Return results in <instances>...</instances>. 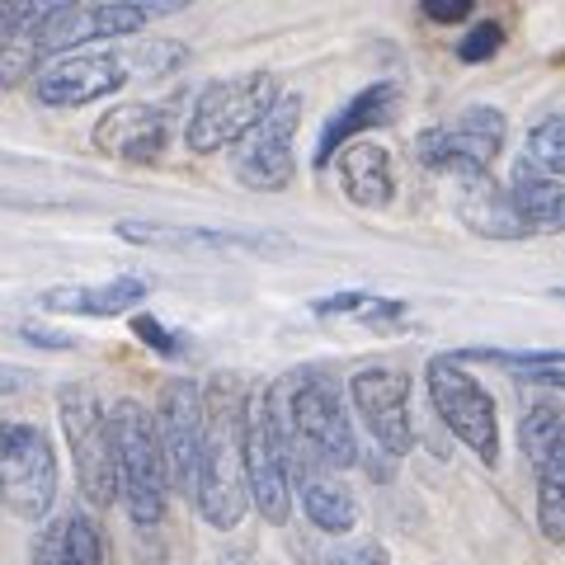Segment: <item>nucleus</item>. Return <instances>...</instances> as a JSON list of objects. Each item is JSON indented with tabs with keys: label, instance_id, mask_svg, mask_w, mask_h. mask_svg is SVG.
Returning <instances> with one entry per match:
<instances>
[{
	"label": "nucleus",
	"instance_id": "obj_34",
	"mask_svg": "<svg viewBox=\"0 0 565 565\" xmlns=\"http://www.w3.org/2000/svg\"><path fill=\"white\" fill-rule=\"evenodd\" d=\"M552 297H561V302H565V288H552Z\"/></svg>",
	"mask_w": 565,
	"mask_h": 565
},
{
	"label": "nucleus",
	"instance_id": "obj_14",
	"mask_svg": "<svg viewBox=\"0 0 565 565\" xmlns=\"http://www.w3.org/2000/svg\"><path fill=\"white\" fill-rule=\"evenodd\" d=\"M132 81V66L122 52H71L62 62H47L33 76V95L47 109H85L95 99L118 95Z\"/></svg>",
	"mask_w": 565,
	"mask_h": 565
},
{
	"label": "nucleus",
	"instance_id": "obj_24",
	"mask_svg": "<svg viewBox=\"0 0 565 565\" xmlns=\"http://www.w3.org/2000/svg\"><path fill=\"white\" fill-rule=\"evenodd\" d=\"M509 203H514L523 232H565V180H546V174L519 166L509 180Z\"/></svg>",
	"mask_w": 565,
	"mask_h": 565
},
{
	"label": "nucleus",
	"instance_id": "obj_32",
	"mask_svg": "<svg viewBox=\"0 0 565 565\" xmlns=\"http://www.w3.org/2000/svg\"><path fill=\"white\" fill-rule=\"evenodd\" d=\"M20 334H24V340H33L39 349H76L81 344V340H71V334H62V330H39V326H24Z\"/></svg>",
	"mask_w": 565,
	"mask_h": 565
},
{
	"label": "nucleus",
	"instance_id": "obj_18",
	"mask_svg": "<svg viewBox=\"0 0 565 565\" xmlns=\"http://www.w3.org/2000/svg\"><path fill=\"white\" fill-rule=\"evenodd\" d=\"M396 114H401V85L396 81H377V85H367V90H359L321 128V141H316V166H330L340 147H349V141L359 132H367V128L392 122Z\"/></svg>",
	"mask_w": 565,
	"mask_h": 565
},
{
	"label": "nucleus",
	"instance_id": "obj_23",
	"mask_svg": "<svg viewBox=\"0 0 565 565\" xmlns=\"http://www.w3.org/2000/svg\"><path fill=\"white\" fill-rule=\"evenodd\" d=\"M33 565H104V533L90 514H62L33 537Z\"/></svg>",
	"mask_w": 565,
	"mask_h": 565
},
{
	"label": "nucleus",
	"instance_id": "obj_22",
	"mask_svg": "<svg viewBox=\"0 0 565 565\" xmlns=\"http://www.w3.org/2000/svg\"><path fill=\"white\" fill-rule=\"evenodd\" d=\"M147 297H151L147 278L122 274L114 282H99V288H76V282H66V288H47L43 307L57 311V316H122V311L141 307Z\"/></svg>",
	"mask_w": 565,
	"mask_h": 565
},
{
	"label": "nucleus",
	"instance_id": "obj_16",
	"mask_svg": "<svg viewBox=\"0 0 565 565\" xmlns=\"http://www.w3.org/2000/svg\"><path fill=\"white\" fill-rule=\"evenodd\" d=\"M170 141V118L156 104H118L95 122V151L114 156V161H161Z\"/></svg>",
	"mask_w": 565,
	"mask_h": 565
},
{
	"label": "nucleus",
	"instance_id": "obj_15",
	"mask_svg": "<svg viewBox=\"0 0 565 565\" xmlns=\"http://www.w3.org/2000/svg\"><path fill=\"white\" fill-rule=\"evenodd\" d=\"M156 434H161L170 490L193 500V476H199V452H203V386L199 382H170L161 392V411H156Z\"/></svg>",
	"mask_w": 565,
	"mask_h": 565
},
{
	"label": "nucleus",
	"instance_id": "obj_31",
	"mask_svg": "<svg viewBox=\"0 0 565 565\" xmlns=\"http://www.w3.org/2000/svg\"><path fill=\"white\" fill-rule=\"evenodd\" d=\"M471 14L467 0H424V20H434V24H462Z\"/></svg>",
	"mask_w": 565,
	"mask_h": 565
},
{
	"label": "nucleus",
	"instance_id": "obj_2",
	"mask_svg": "<svg viewBox=\"0 0 565 565\" xmlns=\"http://www.w3.org/2000/svg\"><path fill=\"white\" fill-rule=\"evenodd\" d=\"M241 424H245V392L232 377H217V386L203 392V452H199V476H193V504L222 533H232L245 519V509H250L245 462H241Z\"/></svg>",
	"mask_w": 565,
	"mask_h": 565
},
{
	"label": "nucleus",
	"instance_id": "obj_8",
	"mask_svg": "<svg viewBox=\"0 0 565 565\" xmlns=\"http://www.w3.org/2000/svg\"><path fill=\"white\" fill-rule=\"evenodd\" d=\"M241 462H245V490H250V504L264 514V523L282 527L292 514V471H288V452H282V438H278L269 392L245 401Z\"/></svg>",
	"mask_w": 565,
	"mask_h": 565
},
{
	"label": "nucleus",
	"instance_id": "obj_29",
	"mask_svg": "<svg viewBox=\"0 0 565 565\" xmlns=\"http://www.w3.org/2000/svg\"><path fill=\"white\" fill-rule=\"evenodd\" d=\"M326 565H386V552L377 542H353V546H334Z\"/></svg>",
	"mask_w": 565,
	"mask_h": 565
},
{
	"label": "nucleus",
	"instance_id": "obj_25",
	"mask_svg": "<svg viewBox=\"0 0 565 565\" xmlns=\"http://www.w3.org/2000/svg\"><path fill=\"white\" fill-rule=\"evenodd\" d=\"M533 174H546V180H565V114L537 122L523 141V161Z\"/></svg>",
	"mask_w": 565,
	"mask_h": 565
},
{
	"label": "nucleus",
	"instance_id": "obj_6",
	"mask_svg": "<svg viewBox=\"0 0 565 565\" xmlns=\"http://www.w3.org/2000/svg\"><path fill=\"white\" fill-rule=\"evenodd\" d=\"M424 382H429V405L434 415L444 419V429L467 444L486 467L500 462V415H494V401L481 382H476L452 353H438L424 367Z\"/></svg>",
	"mask_w": 565,
	"mask_h": 565
},
{
	"label": "nucleus",
	"instance_id": "obj_33",
	"mask_svg": "<svg viewBox=\"0 0 565 565\" xmlns=\"http://www.w3.org/2000/svg\"><path fill=\"white\" fill-rule=\"evenodd\" d=\"M33 382L29 367L20 363H0V396H14V392H24V386Z\"/></svg>",
	"mask_w": 565,
	"mask_h": 565
},
{
	"label": "nucleus",
	"instance_id": "obj_4",
	"mask_svg": "<svg viewBox=\"0 0 565 565\" xmlns=\"http://www.w3.org/2000/svg\"><path fill=\"white\" fill-rule=\"evenodd\" d=\"M278 104V81L269 71H245V76H222L193 99L184 141L193 156H217L255 128V122Z\"/></svg>",
	"mask_w": 565,
	"mask_h": 565
},
{
	"label": "nucleus",
	"instance_id": "obj_21",
	"mask_svg": "<svg viewBox=\"0 0 565 565\" xmlns=\"http://www.w3.org/2000/svg\"><path fill=\"white\" fill-rule=\"evenodd\" d=\"M292 486H297V494H302L307 519L321 527V533H330V537H349L353 533V523H359V500H353V490L340 481V471L297 467Z\"/></svg>",
	"mask_w": 565,
	"mask_h": 565
},
{
	"label": "nucleus",
	"instance_id": "obj_30",
	"mask_svg": "<svg viewBox=\"0 0 565 565\" xmlns=\"http://www.w3.org/2000/svg\"><path fill=\"white\" fill-rule=\"evenodd\" d=\"M132 330L141 334V340H151V349H156V353H180V334L166 330L161 321H156V316H137Z\"/></svg>",
	"mask_w": 565,
	"mask_h": 565
},
{
	"label": "nucleus",
	"instance_id": "obj_9",
	"mask_svg": "<svg viewBox=\"0 0 565 565\" xmlns=\"http://www.w3.org/2000/svg\"><path fill=\"white\" fill-rule=\"evenodd\" d=\"M62 429L71 457H76V481L90 504H114L118 476H114V438H109V411L99 405L90 386L71 382L62 386Z\"/></svg>",
	"mask_w": 565,
	"mask_h": 565
},
{
	"label": "nucleus",
	"instance_id": "obj_26",
	"mask_svg": "<svg viewBox=\"0 0 565 565\" xmlns=\"http://www.w3.org/2000/svg\"><path fill=\"white\" fill-rule=\"evenodd\" d=\"M39 71H43V57H39V52H33L24 39L0 43V90H14V85L33 81Z\"/></svg>",
	"mask_w": 565,
	"mask_h": 565
},
{
	"label": "nucleus",
	"instance_id": "obj_17",
	"mask_svg": "<svg viewBox=\"0 0 565 565\" xmlns=\"http://www.w3.org/2000/svg\"><path fill=\"white\" fill-rule=\"evenodd\" d=\"M452 180V203L457 217H462L467 232L486 236V241H519L527 236L514 203H509V189L494 184L490 170H467V174H448Z\"/></svg>",
	"mask_w": 565,
	"mask_h": 565
},
{
	"label": "nucleus",
	"instance_id": "obj_11",
	"mask_svg": "<svg viewBox=\"0 0 565 565\" xmlns=\"http://www.w3.org/2000/svg\"><path fill=\"white\" fill-rule=\"evenodd\" d=\"M353 411L373 434V448L386 457V467H396L415 444V424H411V377L401 367H363L349 382Z\"/></svg>",
	"mask_w": 565,
	"mask_h": 565
},
{
	"label": "nucleus",
	"instance_id": "obj_27",
	"mask_svg": "<svg viewBox=\"0 0 565 565\" xmlns=\"http://www.w3.org/2000/svg\"><path fill=\"white\" fill-rule=\"evenodd\" d=\"M500 39H504V29L500 24H476L462 43H457V57L462 62H486L500 52Z\"/></svg>",
	"mask_w": 565,
	"mask_h": 565
},
{
	"label": "nucleus",
	"instance_id": "obj_19",
	"mask_svg": "<svg viewBox=\"0 0 565 565\" xmlns=\"http://www.w3.org/2000/svg\"><path fill=\"white\" fill-rule=\"evenodd\" d=\"M334 170H340V189L349 203L359 207H386L396 193V166L392 151L377 141H349L334 151Z\"/></svg>",
	"mask_w": 565,
	"mask_h": 565
},
{
	"label": "nucleus",
	"instance_id": "obj_7",
	"mask_svg": "<svg viewBox=\"0 0 565 565\" xmlns=\"http://www.w3.org/2000/svg\"><path fill=\"white\" fill-rule=\"evenodd\" d=\"M57 500V452L39 424L0 419V504L20 519H47Z\"/></svg>",
	"mask_w": 565,
	"mask_h": 565
},
{
	"label": "nucleus",
	"instance_id": "obj_10",
	"mask_svg": "<svg viewBox=\"0 0 565 565\" xmlns=\"http://www.w3.org/2000/svg\"><path fill=\"white\" fill-rule=\"evenodd\" d=\"M509 141V118L490 104H471L444 128H429L419 137V161L438 174H467V170H490L494 156Z\"/></svg>",
	"mask_w": 565,
	"mask_h": 565
},
{
	"label": "nucleus",
	"instance_id": "obj_13",
	"mask_svg": "<svg viewBox=\"0 0 565 565\" xmlns=\"http://www.w3.org/2000/svg\"><path fill=\"white\" fill-rule=\"evenodd\" d=\"M519 434L527 462L537 471V527L546 542L565 546V411L527 405Z\"/></svg>",
	"mask_w": 565,
	"mask_h": 565
},
{
	"label": "nucleus",
	"instance_id": "obj_1",
	"mask_svg": "<svg viewBox=\"0 0 565 565\" xmlns=\"http://www.w3.org/2000/svg\"><path fill=\"white\" fill-rule=\"evenodd\" d=\"M269 401H274L282 452H288V471H297V467L344 471L359 462V434H353L340 382L330 373L302 367V373H292L278 392H269Z\"/></svg>",
	"mask_w": 565,
	"mask_h": 565
},
{
	"label": "nucleus",
	"instance_id": "obj_20",
	"mask_svg": "<svg viewBox=\"0 0 565 565\" xmlns=\"http://www.w3.org/2000/svg\"><path fill=\"white\" fill-rule=\"evenodd\" d=\"M118 236L132 245H161V250H282V241L250 232H212V226H161V222H118Z\"/></svg>",
	"mask_w": 565,
	"mask_h": 565
},
{
	"label": "nucleus",
	"instance_id": "obj_28",
	"mask_svg": "<svg viewBox=\"0 0 565 565\" xmlns=\"http://www.w3.org/2000/svg\"><path fill=\"white\" fill-rule=\"evenodd\" d=\"M39 10H43V6H33V0H14V6H0V43L24 39L29 24L39 20Z\"/></svg>",
	"mask_w": 565,
	"mask_h": 565
},
{
	"label": "nucleus",
	"instance_id": "obj_3",
	"mask_svg": "<svg viewBox=\"0 0 565 565\" xmlns=\"http://www.w3.org/2000/svg\"><path fill=\"white\" fill-rule=\"evenodd\" d=\"M109 438H114V476L122 509L137 527H156L166 519L170 500V471L156 434V415L141 401H118L109 411Z\"/></svg>",
	"mask_w": 565,
	"mask_h": 565
},
{
	"label": "nucleus",
	"instance_id": "obj_5",
	"mask_svg": "<svg viewBox=\"0 0 565 565\" xmlns=\"http://www.w3.org/2000/svg\"><path fill=\"white\" fill-rule=\"evenodd\" d=\"M180 0H99V6H43L39 20L29 24L24 43L47 57V52H66L76 43H99V39H122V33L147 29L156 14H174Z\"/></svg>",
	"mask_w": 565,
	"mask_h": 565
},
{
	"label": "nucleus",
	"instance_id": "obj_12",
	"mask_svg": "<svg viewBox=\"0 0 565 565\" xmlns=\"http://www.w3.org/2000/svg\"><path fill=\"white\" fill-rule=\"evenodd\" d=\"M297 122H302V99L297 95H278V104L264 114L250 132L236 141V156H232V170L241 184H250L259 193H278L288 189L292 180V137H297Z\"/></svg>",
	"mask_w": 565,
	"mask_h": 565
}]
</instances>
